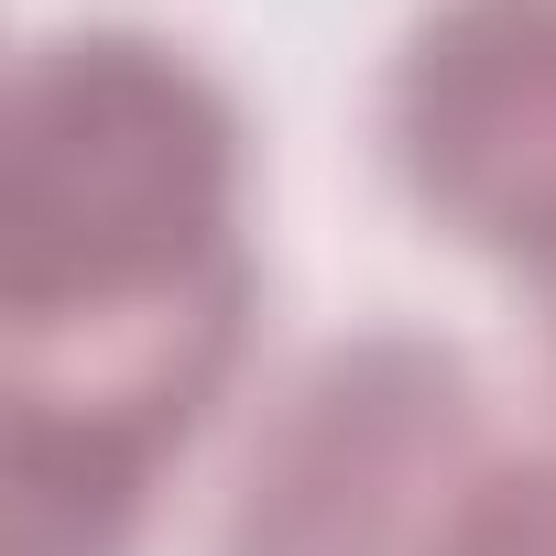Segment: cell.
Masks as SVG:
<instances>
[{"mask_svg": "<svg viewBox=\"0 0 556 556\" xmlns=\"http://www.w3.org/2000/svg\"><path fill=\"white\" fill-rule=\"evenodd\" d=\"M240 110L153 34H45L0 142V491L12 556H131L240 328Z\"/></svg>", "mask_w": 556, "mask_h": 556, "instance_id": "1", "label": "cell"}, {"mask_svg": "<svg viewBox=\"0 0 556 556\" xmlns=\"http://www.w3.org/2000/svg\"><path fill=\"white\" fill-rule=\"evenodd\" d=\"M491 469L502 458L469 361L371 328L273 393L229 480L218 556H447Z\"/></svg>", "mask_w": 556, "mask_h": 556, "instance_id": "2", "label": "cell"}, {"mask_svg": "<svg viewBox=\"0 0 556 556\" xmlns=\"http://www.w3.org/2000/svg\"><path fill=\"white\" fill-rule=\"evenodd\" d=\"M382 153L458 251L556 285V0H437L382 77Z\"/></svg>", "mask_w": 556, "mask_h": 556, "instance_id": "3", "label": "cell"}, {"mask_svg": "<svg viewBox=\"0 0 556 556\" xmlns=\"http://www.w3.org/2000/svg\"><path fill=\"white\" fill-rule=\"evenodd\" d=\"M447 556H556V458H502Z\"/></svg>", "mask_w": 556, "mask_h": 556, "instance_id": "4", "label": "cell"}]
</instances>
